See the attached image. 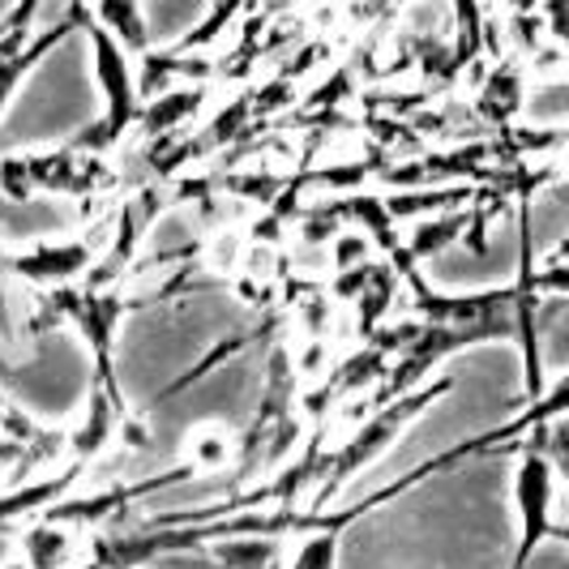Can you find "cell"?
<instances>
[{"label":"cell","instance_id":"1","mask_svg":"<svg viewBox=\"0 0 569 569\" xmlns=\"http://www.w3.org/2000/svg\"><path fill=\"white\" fill-rule=\"evenodd\" d=\"M450 390V377H432V381H425V386H416V390H407V395H399V399L381 402L377 411H372L369 420H360L356 425V432L342 441L339 450H330L326 458H317V501L326 506L335 492H339L342 485H351L365 467H372V458H381L395 441H399V432L416 416H425L432 402L441 399Z\"/></svg>","mask_w":569,"mask_h":569},{"label":"cell","instance_id":"2","mask_svg":"<svg viewBox=\"0 0 569 569\" xmlns=\"http://www.w3.org/2000/svg\"><path fill=\"white\" fill-rule=\"evenodd\" d=\"M86 39H90V60H94V82H99V94H103V120L94 129H86L78 146H90V150H108L116 146L142 116V86H138V69H133V52L108 34V30L94 22V13L86 18Z\"/></svg>","mask_w":569,"mask_h":569},{"label":"cell","instance_id":"3","mask_svg":"<svg viewBox=\"0 0 569 569\" xmlns=\"http://www.w3.org/2000/svg\"><path fill=\"white\" fill-rule=\"evenodd\" d=\"M552 501H557V467L543 455V446L527 441L518 467H513V506H518V543H513L510 569H527L531 557L543 548V540L557 536V518H552Z\"/></svg>","mask_w":569,"mask_h":569},{"label":"cell","instance_id":"4","mask_svg":"<svg viewBox=\"0 0 569 569\" xmlns=\"http://www.w3.org/2000/svg\"><path fill=\"white\" fill-rule=\"evenodd\" d=\"M90 261H94V249L86 240H34L30 249L9 257V274H18L22 283L64 287L82 279Z\"/></svg>","mask_w":569,"mask_h":569},{"label":"cell","instance_id":"5","mask_svg":"<svg viewBox=\"0 0 569 569\" xmlns=\"http://www.w3.org/2000/svg\"><path fill=\"white\" fill-rule=\"evenodd\" d=\"M78 527L57 522V518H30L18 531V552L30 569H69L78 566Z\"/></svg>","mask_w":569,"mask_h":569},{"label":"cell","instance_id":"6","mask_svg":"<svg viewBox=\"0 0 569 569\" xmlns=\"http://www.w3.org/2000/svg\"><path fill=\"white\" fill-rule=\"evenodd\" d=\"M124 420V411H120V399H116V386H103V381H94L90 386V395H86V420L82 428L69 437V446H73V455L90 462V458L103 455V446L116 437V428Z\"/></svg>","mask_w":569,"mask_h":569},{"label":"cell","instance_id":"7","mask_svg":"<svg viewBox=\"0 0 569 569\" xmlns=\"http://www.w3.org/2000/svg\"><path fill=\"white\" fill-rule=\"evenodd\" d=\"M471 219H476V206H458V210L432 214V219H416L411 231H407V240H402V249L416 257V266H420V261H441L446 249L462 244Z\"/></svg>","mask_w":569,"mask_h":569},{"label":"cell","instance_id":"8","mask_svg":"<svg viewBox=\"0 0 569 569\" xmlns=\"http://www.w3.org/2000/svg\"><path fill=\"white\" fill-rule=\"evenodd\" d=\"M386 206L395 219H432V214H446V210H458V206H471V189L467 184H425V189H399V193H386Z\"/></svg>","mask_w":569,"mask_h":569},{"label":"cell","instance_id":"9","mask_svg":"<svg viewBox=\"0 0 569 569\" xmlns=\"http://www.w3.org/2000/svg\"><path fill=\"white\" fill-rule=\"evenodd\" d=\"M339 210L347 214V219H356V228L365 231L386 257L395 253V249H402L399 219L390 214V206H386L381 193H351L347 201H339Z\"/></svg>","mask_w":569,"mask_h":569},{"label":"cell","instance_id":"10","mask_svg":"<svg viewBox=\"0 0 569 569\" xmlns=\"http://www.w3.org/2000/svg\"><path fill=\"white\" fill-rule=\"evenodd\" d=\"M527 108V82H522V69L501 60L492 73L485 78V90H480V112L492 120V124H510L513 116H522Z\"/></svg>","mask_w":569,"mask_h":569},{"label":"cell","instance_id":"11","mask_svg":"<svg viewBox=\"0 0 569 569\" xmlns=\"http://www.w3.org/2000/svg\"><path fill=\"white\" fill-rule=\"evenodd\" d=\"M198 112H201V86H168L163 94H154L146 103L138 124H142V133L159 138L168 129H180L184 120H193Z\"/></svg>","mask_w":569,"mask_h":569},{"label":"cell","instance_id":"12","mask_svg":"<svg viewBox=\"0 0 569 569\" xmlns=\"http://www.w3.org/2000/svg\"><path fill=\"white\" fill-rule=\"evenodd\" d=\"M90 13H94V22L116 34L129 52H138L146 57L150 52V30H146V18L142 9H138V0H90Z\"/></svg>","mask_w":569,"mask_h":569},{"label":"cell","instance_id":"13","mask_svg":"<svg viewBox=\"0 0 569 569\" xmlns=\"http://www.w3.org/2000/svg\"><path fill=\"white\" fill-rule=\"evenodd\" d=\"M210 557L223 569H279V536H223L210 540Z\"/></svg>","mask_w":569,"mask_h":569},{"label":"cell","instance_id":"14","mask_svg":"<svg viewBox=\"0 0 569 569\" xmlns=\"http://www.w3.org/2000/svg\"><path fill=\"white\" fill-rule=\"evenodd\" d=\"M402 287V274L395 266H381V261H372L369 279L360 287V330L372 335V330H381V321L390 313V305H395V296H399Z\"/></svg>","mask_w":569,"mask_h":569},{"label":"cell","instance_id":"15","mask_svg":"<svg viewBox=\"0 0 569 569\" xmlns=\"http://www.w3.org/2000/svg\"><path fill=\"white\" fill-rule=\"evenodd\" d=\"M287 569H339V531H305Z\"/></svg>","mask_w":569,"mask_h":569},{"label":"cell","instance_id":"16","mask_svg":"<svg viewBox=\"0 0 569 569\" xmlns=\"http://www.w3.org/2000/svg\"><path fill=\"white\" fill-rule=\"evenodd\" d=\"M231 458V441L223 432H214V428H206L193 437V446H189V462H193V471H223Z\"/></svg>","mask_w":569,"mask_h":569},{"label":"cell","instance_id":"17","mask_svg":"<svg viewBox=\"0 0 569 569\" xmlns=\"http://www.w3.org/2000/svg\"><path fill=\"white\" fill-rule=\"evenodd\" d=\"M240 4H244V0H219V4H214V13H210V18L201 22V27L189 30L180 48H206V43H214V39H219V34H223V30H228L231 22H236Z\"/></svg>","mask_w":569,"mask_h":569},{"label":"cell","instance_id":"18","mask_svg":"<svg viewBox=\"0 0 569 569\" xmlns=\"http://www.w3.org/2000/svg\"><path fill=\"white\" fill-rule=\"evenodd\" d=\"M372 244L365 231L356 228V231H339L335 240H330V257H335V266L339 270H351V266H369L372 261Z\"/></svg>","mask_w":569,"mask_h":569},{"label":"cell","instance_id":"19","mask_svg":"<svg viewBox=\"0 0 569 569\" xmlns=\"http://www.w3.org/2000/svg\"><path fill=\"white\" fill-rule=\"evenodd\" d=\"M540 22L557 48L569 52V0H540Z\"/></svg>","mask_w":569,"mask_h":569},{"label":"cell","instance_id":"20","mask_svg":"<svg viewBox=\"0 0 569 569\" xmlns=\"http://www.w3.org/2000/svg\"><path fill=\"white\" fill-rule=\"evenodd\" d=\"M39 9H43V0H18L13 13L0 22V39H30V22L39 18Z\"/></svg>","mask_w":569,"mask_h":569},{"label":"cell","instance_id":"21","mask_svg":"<svg viewBox=\"0 0 569 569\" xmlns=\"http://www.w3.org/2000/svg\"><path fill=\"white\" fill-rule=\"evenodd\" d=\"M116 437H120V446H124L129 455H146V450L154 446L150 428H146L138 416H124V420H120V428H116Z\"/></svg>","mask_w":569,"mask_h":569},{"label":"cell","instance_id":"22","mask_svg":"<svg viewBox=\"0 0 569 569\" xmlns=\"http://www.w3.org/2000/svg\"><path fill=\"white\" fill-rule=\"evenodd\" d=\"M321 360H326V347H321V342H313L309 351H300V372H309V377H317V372L326 369Z\"/></svg>","mask_w":569,"mask_h":569},{"label":"cell","instance_id":"23","mask_svg":"<svg viewBox=\"0 0 569 569\" xmlns=\"http://www.w3.org/2000/svg\"><path fill=\"white\" fill-rule=\"evenodd\" d=\"M69 569H103L99 561H78V566H69Z\"/></svg>","mask_w":569,"mask_h":569},{"label":"cell","instance_id":"24","mask_svg":"<svg viewBox=\"0 0 569 569\" xmlns=\"http://www.w3.org/2000/svg\"><path fill=\"white\" fill-rule=\"evenodd\" d=\"M0 569H30L27 561H9V566H0Z\"/></svg>","mask_w":569,"mask_h":569},{"label":"cell","instance_id":"25","mask_svg":"<svg viewBox=\"0 0 569 569\" xmlns=\"http://www.w3.org/2000/svg\"><path fill=\"white\" fill-rule=\"evenodd\" d=\"M0 274H9V257L0 253Z\"/></svg>","mask_w":569,"mask_h":569},{"label":"cell","instance_id":"26","mask_svg":"<svg viewBox=\"0 0 569 569\" xmlns=\"http://www.w3.org/2000/svg\"><path fill=\"white\" fill-rule=\"evenodd\" d=\"M390 4H407V0H390Z\"/></svg>","mask_w":569,"mask_h":569}]
</instances>
